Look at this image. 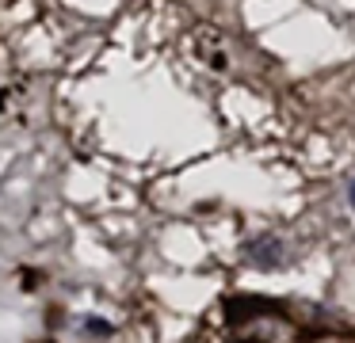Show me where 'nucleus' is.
<instances>
[{
  "mask_svg": "<svg viewBox=\"0 0 355 343\" xmlns=\"http://www.w3.org/2000/svg\"><path fill=\"white\" fill-rule=\"evenodd\" d=\"M352 206H355V183H352Z\"/></svg>",
  "mask_w": 355,
  "mask_h": 343,
  "instance_id": "1",
  "label": "nucleus"
}]
</instances>
